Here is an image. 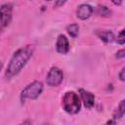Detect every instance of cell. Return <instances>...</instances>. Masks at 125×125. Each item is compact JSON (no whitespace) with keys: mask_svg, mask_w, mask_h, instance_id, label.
<instances>
[{"mask_svg":"<svg viewBox=\"0 0 125 125\" xmlns=\"http://www.w3.org/2000/svg\"><path fill=\"white\" fill-rule=\"evenodd\" d=\"M32 54H33V47L30 45L21 47L19 50H17L7 65L5 71V77L10 79L16 76L17 74H19L21 71V69L25 66L27 62L30 60Z\"/></svg>","mask_w":125,"mask_h":125,"instance_id":"obj_1","label":"cell"},{"mask_svg":"<svg viewBox=\"0 0 125 125\" xmlns=\"http://www.w3.org/2000/svg\"><path fill=\"white\" fill-rule=\"evenodd\" d=\"M62 108L64 109L65 112L69 114H75L80 111L81 108V100L78 96L73 91H68L64 93L62 99Z\"/></svg>","mask_w":125,"mask_h":125,"instance_id":"obj_2","label":"cell"},{"mask_svg":"<svg viewBox=\"0 0 125 125\" xmlns=\"http://www.w3.org/2000/svg\"><path fill=\"white\" fill-rule=\"evenodd\" d=\"M43 91V84L40 81H33L25 86L21 92V102L24 103L26 100H36Z\"/></svg>","mask_w":125,"mask_h":125,"instance_id":"obj_3","label":"cell"},{"mask_svg":"<svg viewBox=\"0 0 125 125\" xmlns=\"http://www.w3.org/2000/svg\"><path fill=\"white\" fill-rule=\"evenodd\" d=\"M13 17V6L11 3H4L0 7V32L6 29L11 23Z\"/></svg>","mask_w":125,"mask_h":125,"instance_id":"obj_4","label":"cell"},{"mask_svg":"<svg viewBox=\"0 0 125 125\" xmlns=\"http://www.w3.org/2000/svg\"><path fill=\"white\" fill-rule=\"evenodd\" d=\"M63 80V73L61 68L58 66H53L50 68L47 76H46V83L50 87H58Z\"/></svg>","mask_w":125,"mask_h":125,"instance_id":"obj_5","label":"cell"},{"mask_svg":"<svg viewBox=\"0 0 125 125\" xmlns=\"http://www.w3.org/2000/svg\"><path fill=\"white\" fill-rule=\"evenodd\" d=\"M78 93H79L80 99L82 100V102L84 104V106L88 109L92 108L95 104V96H94V94L85 90V89H82V88H80L78 90Z\"/></svg>","mask_w":125,"mask_h":125,"instance_id":"obj_6","label":"cell"},{"mask_svg":"<svg viewBox=\"0 0 125 125\" xmlns=\"http://www.w3.org/2000/svg\"><path fill=\"white\" fill-rule=\"evenodd\" d=\"M69 42L64 34H60L56 41V50L59 54L65 55L69 51Z\"/></svg>","mask_w":125,"mask_h":125,"instance_id":"obj_7","label":"cell"},{"mask_svg":"<svg viewBox=\"0 0 125 125\" xmlns=\"http://www.w3.org/2000/svg\"><path fill=\"white\" fill-rule=\"evenodd\" d=\"M93 13H94V9L89 4H81L77 7V10H76L77 18L82 20V21L89 19L93 15Z\"/></svg>","mask_w":125,"mask_h":125,"instance_id":"obj_8","label":"cell"},{"mask_svg":"<svg viewBox=\"0 0 125 125\" xmlns=\"http://www.w3.org/2000/svg\"><path fill=\"white\" fill-rule=\"evenodd\" d=\"M96 35L104 43L115 41V35L110 30H96Z\"/></svg>","mask_w":125,"mask_h":125,"instance_id":"obj_9","label":"cell"},{"mask_svg":"<svg viewBox=\"0 0 125 125\" xmlns=\"http://www.w3.org/2000/svg\"><path fill=\"white\" fill-rule=\"evenodd\" d=\"M66 31L72 38H76L79 33V25L77 23H71L66 26Z\"/></svg>","mask_w":125,"mask_h":125,"instance_id":"obj_10","label":"cell"},{"mask_svg":"<svg viewBox=\"0 0 125 125\" xmlns=\"http://www.w3.org/2000/svg\"><path fill=\"white\" fill-rule=\"evenodd\" d=\"M124 103H125L124 100H122V101L119 103V104H118V106H117V109H116L115 113L113 114V119H114V120L120 119V118L123 117L124 112H125V105H124Z\"/></svg>","mask_w":125,"mask_h":125,"instance_id":"obj_11","label":"cell"},{"mask_svg":"<svg viewBox=\"0 0 125 125\" xmlns=\"http://www.w3.org/2000/svg\"><path fill=\"white\" fill-rule=\"evenodd\" d=\"M97 14L99 16H101V17L106 18V17H109L110 16L111 12H110V10L106 6H104V5H99L97 7Z\"/></svg>","mask_w":125,"mask_h":125,"instance_id":"obj_12","label":"cell"},{"mask_svg":"<svg viewBox=\"0 0 125 125\" xmlns=\"http://www.w3.org/2000/svg\"><path fill=\"white\" fill-rule=\"evenodd\" d=\"M115 41H116L118 44H120V45H123V44H124V42H125L124 29H121V30H120V32L118 33V35H117V38L115 39Z\"/></svg>","mask_w":125,"mask_h":125,"instance_id":"obj_13","label":"cell"},{"mask_svg":"<svg viewBox=\"0 0 125 125\" xmlns=\"http://www.w3.org/2000/svg\"><path fill=\"white\" fill-rule=\"evenodd\" d=\"M118 77L120 79V81H125V67L123 66L120 70V72L118 73Z\"/></svg>","mask_w":125,"mask_h":125,"instance_id":"obj_14","label":"cell"},{"mask_svg":"<svg viewBox=\"0 0 125 125\" xmlns=\"http://www.w3.org/2000/svg\"><path fill=\"white\" fill-rule=\"evenodd\" d=\"M124 57H125V51H124V49H121V50L117 51L116 56H115L116 59H123Z\"/></svg>","mask_w":125,"mask_h":125,"instance_id":"obj_15","label":"cell"},{"mask_svg":"<svg viewBox=\"0 0 125 125\" xmlns=\"http://www.w3.org/2000/svg\"><path fill=\"white\" fill-rule=\"evenodd\" d=\"M104 125H116V121L114 119H109L107 120Z\"/></svg>","mask_w":125,"mask_h":125,"instance_id":"obj_16","label":"cell"},{"mask_svg":"<svg viewBox=\"0 0 125 125\" xmlns=\"http://www.w3.org/2000/svg\"><path fill=\"white\" fill-rule=\"evenodd\" d=\"M65 3V1H57V2H55V4H54V7H59V6H62L63 4Z\"/></svg>","mask_w":125,"mask_h":125,"instance_id":"obj_17","label":"cell"},{"mask_svg":"<svg viewBox=\"0 0 125 125\" xmlns=\"http://www.w3.org/2000/svg\"><path fill=\"white\" fill-rule=\"evenodd\" d=\"M20 125H31V122L29 120H24L23 122H21Z\"/></svg>","mask_w":125,"mask_h":125,"instance_id":"obj_18","label":"cell"},{"mask_svg":"<svg viewBox=\"0 0 125 125\" xmlns=\"http://www.w3.org/2000/svg\"><path fill=\"white\" fill-rule=\"evenodd\" d=\"M2 67H3V62H0V71H1Z\"/></svg>","mask_w":125,"mask_h":125,"instance_id":"obj_19","label":"cell"},{"mask_svg":"<svg viewBox=\"0 0 125 125\" xmlns=\"http://www.w3.org/2000/svg\"><path fill=\"white\" fill-rule=\"evenodd\" d=\"M113 4H115V5H120L121 2H113Z\"/></svg>","mask_w":125,"mask_h":125,"instance_id":"obj_20","label":"cell"},{"mask_svg":"<svg viewBox=\"0 0 125 125\" xmlns=\"http://www.w3.org/2000/svg\"><path fill=\"white\" fill-rule=\"evenodd\" d=\"M43 125H48V124H43Z\"/></svg>","mask_w":125,"mask_h":125,"instance_id":"obj_21","label":"cell"}]
</instances>
